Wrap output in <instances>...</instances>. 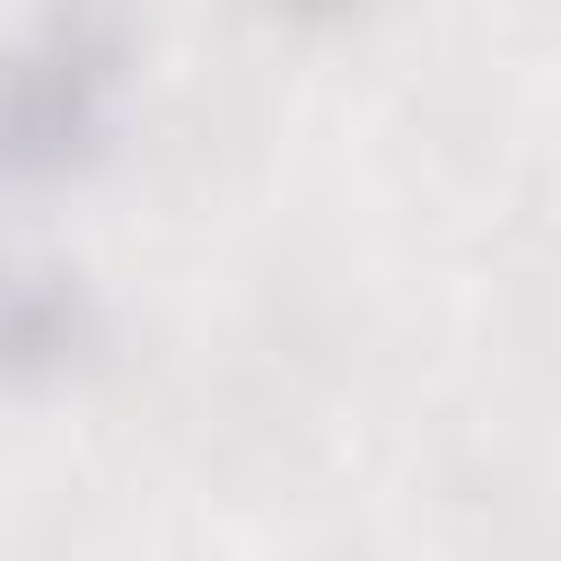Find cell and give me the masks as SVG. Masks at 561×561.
<instances>
[{
  "mask_svg": "<svg viewBox=\"0 0 561 561\" xmlns=\"http://www.w3.org/2000/svg\"><path fill=\"white\" fill-rule=\"evenodd\" d=\"M123 44L96 18H35L0 44V184H53L114 131Z\"/></svg>",
  "mask_w": 561,
  "mask_h": 561,
  "instance_id": "obj_1",
  "label": "cell"
},
{
  "mask_svg": "<svg viewBox=\"0 0 561 561\" xmlns=\"http://www.w3.org/2000/svg\"><path fill=\"white\" fill-rule=\"evenodd\" d=\"M96 333V307L79 289V272L61 263H0V377H61Z\"/></svg>",
  "mask_w": 561,
  "mask_h": 561,
  "instance_id": "obj_2",
  "label": "cell"
}]
</instances>
